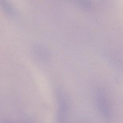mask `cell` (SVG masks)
I'll return each mask as SVG.
<instances>
[{
    "instance_id": "2",
    "label": "cell",
    "mask_w": 123,
    "mask_h": 123,
    "mask_svg": "<svg viewBox=\"0 0 123 123\" xmlns=\"http://www.w3.org/2000/svg\"><path fill=\"white\" fill-rule=\"evenodd\" d=\"M80 7L85 9H89L91 8L92 4L90 0H70Z\"/></svg>"
},
{
    "instance_id": "1",
    "label": "cell",
    "mask_w": 123,
    "mask_h": 123,
    "mask_svg": "<svg viewBox=\"0 0 123 123\" xmlns=\"http://www.w3.org/2000/svg\"><path fill=\"white\" fill-rule=\"evenodd\" d=\"M0 8L8 16H13L15 14L13 7L8 0H0Z\"/></svg>"
}]
</instances>
